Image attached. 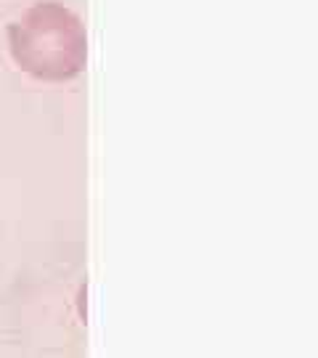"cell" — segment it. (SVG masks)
<instances>
[{"label":"cell","mask_w":318,"mask_h":358,"mask_svg":"<svg viewBox=\"0 0 318 358\" xmlns=\"http://www.w3.org/2000/svg\"><path fill=\"white\" fill-rule=\"evenodd\" d=\"M8 48L21 72L43 83L77 77L88 61L83 21L61 3H37L8 27Z\"/></svg>","instance_id":"1"}]
</instances>
